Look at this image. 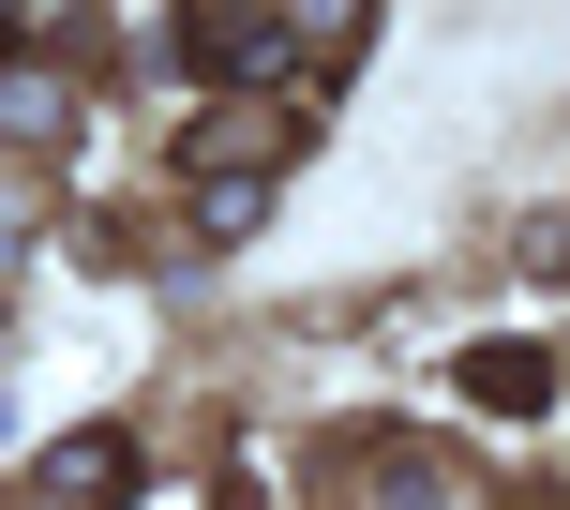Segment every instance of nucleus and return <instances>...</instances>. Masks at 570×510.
Instances as JSON below:
<instances>
[{
    "label": "nucleus",
    "instance_id": "obj_1",
    "mask_svg": "<svg viewBox=\"0 0 570 510\" xmlns=\"http://www.w3.org/2000/svg\"><path fill=\"white\" fill-rule=\"evenodd\" d=\"M451 391H465V405H495V421H525V405H556V361H541V345H465Z\"/></svg>",
    "mask_w": 570,
    "mask_h": 510
},
{
    "label": "nucleus",
    "instance_id": "obj_5",
    "mask_svg": "<svg viewBox=\"0 0 570 510\" xmlns=\"http://www.w3.org/2000/svg\"><path fill=\"white\" fill-rule=\"evenodd\" d=\"M0 46H16V16H0Z\"/></svg>",
    "mask_w": 570,
    "mask_h": 510
},
{
    "label": "nucleus",
    "instance_id": "obj_2",
    "mask_svg": "<svg viewBox=\"0 0 570 510\" xmlns=\"http://www.w3.org/2000/svg\"><path fill=\"white\" fill-rule=\"evenodd\" d=\"M60 496H136V451H120V435H76V451H60Z\"/></svg>",
    "mask_w": 570,
    "mask_h": 510
},
{
    "label": "nucleus",
    "instance_id": "obj_4",
    "mask_svg": "<svg viewBox=\"0 0 570 510\" xmlns=\"http://www.w3.org/2000/svg\"><path fill=\"white\" fill-rule=\"evenodd\" d=\"M0 136H60V90L46 76H0Z\"/></svg>",
    "mask_w": 570,
    "mask_h": 510
},
{
    "label": "nucleus",
    "instance_id": "obj_3",
    "mask_svg": "<svg viewBox=\"0 0 570 510\" xmlns=\"http://www.w3.org/2000/svg\"><path fill=\"white\" fill-rule=\"evenodd\" d=\"M256 210H271V180H256V166H226V180H210V196H196V226H210V241H240V226H256Z\"/></svg>",
    "mask_w": 570,
    "mask_h": 510
}]
</instances>
